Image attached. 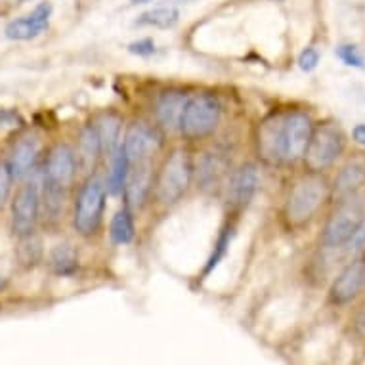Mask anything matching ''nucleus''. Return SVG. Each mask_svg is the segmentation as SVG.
Masks as SVG:
<instances>
[{"label": "nucleus", "mask_w": 365, "mask_h": 365, "mask_svg": "<svg viewBox=\"0 0 365 365\" xmlns=\"http://www.w3.org/2000/svg\"><path fill=\"white\" fill-rule=\"evenodd\" d=\"M193 186V155L186 145H174L155 168L151 203L159 209H173Z\"/></svg>", "instance_id": "obj_1"}, {"label": "nucleus", "mask_w": 365, "mask_h": 365, "mask_svg": "<svg viewBox=\"0 0 365 365\" xmlns=\"http://www.w3.org/2000/svg\"><path fill=\"white\" fill-rule=\"evenodd\" d=\"M108 184L106 174L92 170L81 182V186L73 195L71 224L75 234L83 240H92L100 234L108 205Z\"/></svg>", "instance_id": "obj_2"}, {"label": "nucleus", "mask_w": 365, "mask_h": 365, "mask_svg": "<svg viewBox=\"0 0 365 365\" xmlns=\"http://www.w3.org/2000/svg\"><path fill=\"white\" fill-rule=\"evenodd\" d=\"M331 197V184L322 173L306 170L293 182L283 203V220L289 227L308 226Z\"/></svg>", "instance_id": "obj_3"}, {"label": "nucleus", "mask_w": 365, "mask_h": 365, "mask_svg": "<svg viewBox=\"0 0 365 365\" xmlns=\"http://www.w3.org/2000/svg\"><path fill=\"white\" fill-rule=\"evenodd\" d=\"M222 120V102L215 92H195L187 96L182 111L178 134L186 142H205L212 138Z\"/></svg>", "instance_id": "obj_4"}, {"label": "nucleus", "mask_w": 365, "mask_h": 365, "mask_svg": "<svg viewBox=\"0 0 365 365\" xmlns=\"http://www.w3.org/2000/svg\"><path fill=\"white\" fill-rule=\"evenodd\" d=\"M41 170L19 182L10 199V232L14 237H24L41 226Z\"/></svg>", "instance_id": "obj_5"}, {"label": "nucleus", "mask_w": 365, "mask_h": 365, "mask_svg": "<svg viewBox=\"0 0 365 365\" xmlns=\"http://www.w3.org/2000/svg\"><path fill=\"white\" fill-rule=\"evenodd\" d=\"M344 150H346V134L339 123L314 125L312 138L302 157L304 168L310 173H324L335 165Z\"/></svg>", "instance_id": "obj_6"}, {"label": "nucleus", "mask_w": 365, "mask_h": 365, "mask_svg": "<svg viewBox=\"0 0 365 365\" xmlns=\"http://www.w3.org/2000/svg\"><path fill=\"white\" fill-rule=\"evenodd\" d=\"M232 157L230 151L212 145L205 150L197 159H193V184L205 193L224 192L227 176L232 173Z\"/></svg>", "instance_id": "obj_7"}, {"label": "nucleus", "mask_w": 365, "mask_h": 365, "mask_svg": "<svg viewBox=\"0 0 365 365\" xmlns=\"http://www.w3.org/2000/svg\"><path fill=\"white\" fill-rule=\"evenodd\" d=\"M365 218V207L356 195L341 199V203L327 218L322 232V243L329 249L346 245L354 232Z\"/></svg>", "instance_id": "obj_8"}, {"label": "nucleus", "mask_w": 365, "mask_h": 365, "mask_svg": "<svg viewBox=\"0 0 365 365\" xmlns=\"http://www.w3.org/2000/svg\"><path fill=\"white\" fill-rule=\"evenodd\" d=\"M38 170H41V178L44 184L71 190L75 186L77 173L81 170L77 151L67 142L50 145Z\"/></svg>", "instance_id": "obj_9"}, {"label": "nucleus", "mask_w": 365, "mask_h": 365, "mask_svg": "<svg viewBox=\"0 0 365 365\" xmlns=\"http://www.w3.org/2000/svg\"><path fill=\"white\" fill-rule=\"evenodd\" d=\"M258 186H260V170L255 161H245L232 168L227 176L226 186H224V195H226V205L232 215H240L252 203L257 197Z\"/></svg>", "instance_id": "obj_10"}, {"label": "nucleus", "mask_w": 365, "mask_h": 365, "mask_svg": "<svg viewBox=\"0 0 365 365\" xmlns=\"http://www.w3.org/2000/svg\"><path fill=\"white\" fill-rule=\"evenodd\" d=\"M163 144H165V132L144 119L130 120L123 132V142H120L130 163L153 159L161 151Z\"/></svg>", "instance_id": "obj_11"}, {"label": "nucleus", "mask_w": 365, "mask_h": 365, "mask_svg": "<svg viewBox=\"0 0 365 365\" xmlns=\"http://www.w3.org/2000/svg\"><path fill=\"white\" fill-rule=\"evenodd\" d=\"M283 120L285 111H272L255 128V153L268 167H283Z\"/></svg>", "instance_id": "obj_12"}, {"label": "nucleus", "mask_w": 365, "mask_h": 365, "mask_svg": "<svg viewBox=\"0 0 365 365\" xmlns=\"http://www.w3.org/2000/svg\"><path fill=\"white\" fill-rule=\"evenodd\" d=\"M314 130V120L306 111L285 109L283 120V165L302 161Z\"/></svg>", "instance_id": "obj_13"}, {"label": "nucleus", "mask_w": 365, "mask_h": 365, "mask_svg": "<svg viewBox=\"0 0 365 365\" xmlns=\"http://www.w3.org/2000/svg\"><path fill=\"white\" fill-rule=\"evenodd\" d=\"M155 163L153 159L130 163V173L126 178L123 199L134 212L144 210L151 203L153 195V180H155Z\"/></svg>", "instance_id": "obj_14"}, {"label": "nucleus", "mask_w": 365, "mask_h": 365, "mask_svg": "<svg viewBox=\"0 0 365 365\" xmlns=\"http://www.w3.org/2000/svg\"><path fill=\"white\" fill-rule=\"evenodd\" d=\"M52 14H54V6L50 2H41L29 14L8 21V25L4 27V36L18 42L33 41L48 29Z\"/></svg>", "instance_id": "obj_15"}, {"label": "nucleus", "mask_w": 365, "mask_h": 365, "mask_svg": "<svg viewBox=\"0 0 365 365\" xmlns=\"http://www.w3.org/2000/svg\"><path fill=\"white\" fill-rule=\"evenodd\" d=\"M42 145L38 136L35 134H24L14 142L12 150L8 153L6 161L8 167L12 170V176L16 180V184H19L21 180L36 170L38 159H41Z\"/></svg>", "instance_id": "obj_16"}, {"label": "nucleus", "mask_w": 365, "mask_h": 365, "mask_svg": "<svg viewBox=\"0 0 365 365\" xmlns=\"http://www.w3.org/2000/svg\"><path fill=\"white\" fill-rule=\"evenodd\" d=\"M365 287V260L358 258L346 264L335 282L331 283L329 302L335 306L350 304Z\"/></svg>", "instance_id": "obj_17"}, {"label": "nucleus", "mask_w": 365, "mask_h": 365, "mask_svg": "<svg viewBox=\"0 0 365 365\" xmlns=\"http://www.w3.org/2000/svg\"><path fill=\"white\" fill-rule=\"evenodd\" d=\"M186 90L180 88H168L161 92L155 100L153 106V113H155V125L167 134L178 132L180 119H182V111L187 102Z\"/></svg>", "instance_id": "obj_18"}, {"label": "nucleus", "mask_w": 365, "mask_h": 365, "mask_svg": "<svg viewBox=\"0 0 365 365\" xmlns=\"http://www.w3.org/2000/svg\"><path fill=\"white\" fill-rule=\"evenodd\" d=\"M42 180V178H41ZM71 190L50 186L42 182L41 190V224L48 230H58L63 222L69 205Z\"/></svg>", "instance_id": "obj_19"}, {"label": "nucleus", "mask_w": 365, "mask_h": 365, "mask_svg": "<svg viewBox=\"0 0 365 365\" xmlns=\"http://www.w3.org/2000/svg\"><path fill=\"white\" fill-rule=\"evenodd\" d=\"M77 159L78 165L83 168L84 173L88 174L92 170H98V163L103 159V150L100 136H98L96 126L88 123L84 125L77 134Z\"/></svg>", "instance_id": "obj_20"}, {"label": "nucleus", "mask_w": 365, "mask_h": 365, "mask_svg": "<svg viewBox=\"0 0 365 365\" xmlns=\"http://www.w3.org/2000/svg\"><path fill=\"white\" fill-rule=\"evenodd\" d=\"M44 262L48 266V272L56 277H73L81 269V257L77 247L73 243H58L48 251Z\"/></svg>", "instance_id": "obj_21"}, {"label": "nucleus", "mask_w": 365, "mask_h": 365, "mask_svg": "<svg viewBox=\"0 0 365 365\" xmlns=\"http://www.w3.org/2000/svg\"><path fill=\"white\" fill-rule=\"evenodd\" d=\"M46 258L44 251V241L38 232H33L24 237H16V247H14V262L19 269L31 272L38 268Z\"/></svg>", "instance_id": "obj_22"}, {"label": "nucleus", "mask_w": 365, "mask_h": 365, "mask_svg": "<svg viewBox=\"0 0 365 365\" xmlns=\"http://www.w3.org/2000/svg\"><path fill=\"white\" fill-rule=\"evenodd\" d=\"M364 186L365 161L364 159H354V161H348L346 165L339 170L335 182H333V186H331V195H335V197L341 201V199L356 195L359 187Z\"/></svg>", "instance_id": "obj_23"}, {"label": "nucleus", "mask_w": 365, "mask_h": 365, "mask_svg": "<svg viewBox=\"0 0 365 365\" xmlns=\"http://www.w3.org/2000/svg\"><path fill=\"white\" fill-rule=\"evenodd\" d=\"M92 125L96 126L98 136L102 142L103 157H111L115 151L119 150L123 142V119L115 111H103L98 113L92 120Z\"/></svg>", "instance_id": "obj_24"}, {"label": "nucleus", "mask_w": 365, "mask_h": 365, "mask_svg": "<svg viewBox=\"0 0 365 365\" xmlns=\"http://www.w3.org/2000/svg\"><path fill=\"white\" fill-rule=\"evenodd\" d=\"M136 237V222H134V210L126 203L117 209L111 222H109V240L117 247L128 245Z\"/></svg>", "instance_id": "obj_25"}, {"label": "nucleus", "mask_w": 365, "mask_h": 365, "mask_svg": "<svg viewBox=\"0 0 365 365\" xmlns=\"http://www.w3.org/2000/svg\"><path fill=\"white\" fill-rule=\"evenodd\" d=\"M109 161H111L109 163V170L106 174L108 192L113 197H120L123 192H125L128 173H130V159L126 155V151L123 150V145H119V150L109 157Z\"/></svg>", "instance_id": "obj_26"}, {"label": "nucleus", "mask_w": 365, "mask_h": 365, "mask_svg": "<svg viewBox=\"0 0 365 365\" xmlns=\"http://www.w3.org/2000/svg\"><path fill=\"white\" fill-rule=\"evenodd\" d=\"M234 237H235V222L227 220L226 224L222 226L218 237H216L215 245H212V251H210V257L207 258V264H205V268H203V277H209L210 274L220 266V262L226 258L227 251H230V245H232Z\"/></svg>", "instance_id": "obj_27"}, {"label": "nucleus", "mask_w": 365, "mask_h": 365, "mask_svg": "<svg viewBox=\"0 0 365 365\" xmlns=\"http://www.w3.org/2000/svg\"><path fill=\"white\" fill-rule=\"evenodd\" d=\"M180 21V10L170 4H161L140 14L138 19L134 21L140 27H155V29H173Z\"/></svg>", "instance_id": "obj_28"}, {"label": "nucleus", "mask_w": 365, "mask_h": 365, "mask_svg": "<svg viewBox=\"0 0 365 365\" xmlns=\"http://www.w3.org/2000/svg\"><path fill=\"white\" fill-rule=\"evenodd\" d=\"M14 186H16V180H14L12 170L8 167V161L0 159V209H4L10 203Z\"/></svg>", "instance_id": "obj_29"}, {"label": "nucleus", "mask_w": 365, "mask_h": 365, "mask_svg": "<svg viewBox=\"0 0 365 365\" xmlns=\"http://www.w3.org/2000/svg\"><path fill=\"white\" fill-rule=\"evenodd\" d=\"M335 56L344 63V66L354 67V69H365L364 52H361L358 46H354V44H341V46L335 50Z\"/></svg>", "instance_id": "obj_30"}, {"label": "nucleus", "mask_w": 365, "mask_h": 365, "mask_svg": "<svg viewBox=\"0 0 365 365\" xmlns=\"http://www.w3.org/2000/svg\"><path fill=\"white\" fill-rule=\"evenodd\" d=\"M126 50L134 56H140V58H150L157 52L155 41L151 38V36H145V38H138V41L130 42Z\"/></svg>", "instance_id": "obj_31"}, {"label": "nucleus", "mask_w": 365, "mask_h": 365, "mask_svg": "<svg viewBox=\"0 0 365 365\" xmlns=\"http://www.w3.org/2000/svg\"><path fill=\"white\" fill-rule=\"evenodd\" d=\"M319 58H322V56H319L317 48H314V46H308V48H304L302 52H300L299 67L306 73L314 71V69L319 66Z\"/></svg>", "instance_id": "obj_32"}, {"label": "nucleus", "mask_w": 365, "mask_h": 365, "mask_svg": "<svg viewBox=\"0 0 365 365\" xmlns=\"http://www.w3.org/2000/svg\"><path fill=\"white\" fill-rule=\"evenodd\" d=\"M346 245H348V251L350 252L365 251V218L361 220V224L358 226V230L354 232V235L350 237V241H348Z\"/></svg>", "instance_id": "obj_33"}, {"label": "nucleus", "mask_w": 365, "mask_h": 365, "mask_svg": "<svg viewBox=\"0 0 365 365\" xmlns=\"http://www.w3.org/2000/svg\"><path fill=\"white\" fill-rule=\"evenodd\" d=\"M354 327L358 331L359 335H365V302L361 304V308L356 314V319H354Z\"/></svg>", "instance_id": "obj_34"}, {"label": "nucleus", "mask_w": 365, "mask_h": 365, "mask_svg": "<svg viewBox=\"0 0 365 365\" xmlns=\"http://www.w3.org/2000/svg\"><path fill=\"white\" fill-rule=\"evenodd\" d=\"M352 136L359 145L365 148V125H356V128L352 130Z\"/></svg>", "instance_id": "obj_35"}, {"label": "nucleus", "mask_w": 365, "mask_h": 365, "mask_svg": "<svg viewBox=\"0 0 365 365\" xmlns=\"http://www.w3.org/2000/svg\"><path fill=\"white\" fill-rule=\"evenodd\" d=\"M6 283H8V274L4 272V264L0 262V291L6 287Z\"/></svg>", "instance_id": "obj_36"}, {"label": "nucleus", "mask_w": 365, "mask_h": 365, "mask_svg": "<svg viewBox=\"0 0 365 365\" xmlns=\"http://www.w3.org/2000/svg\"><path fill=\"white\" fill-rule=\"evenodd\" d=\"M150 2H155V0H130L132 6H138V4H150Z\"/></svg>", "instance_id": "obj_37"}]
</instances>
